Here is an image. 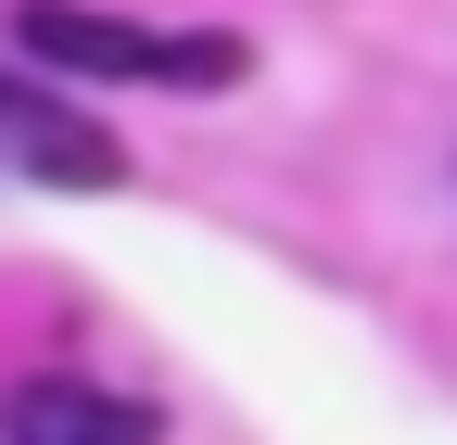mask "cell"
<instances>
[{
    "label": "cell",
    "instance_id": "1",
    "mask_svg": "<svg viewBox=\"0 0 457 445\" xmlns=\"http://www.w3.org/2000/svg\"><path fill=\"white\" fill-rule=\"evenodd\" d=\"M13 26L64 77H140V89H242L254 77L242 38H165V26H128V13H77V0H26Z\"/></svg>",
    "mask_w": 457,
    "mask_h": 445
},
{
    "label": "cell",
    "instance_id": "3",
    "mask_svg": "<svg viewBox=\"0 0 457 445\" xmlns=\"http://www.w3.org/2000/svg\"><path fill=\"white\" fill-rule=\"evenodd\" d=\"M165 420L128 395H89V382H26L0 395V445H153Z\"/></svg>",
    "mask_w": 457,
    "mask_h": 445
},
{
    "label": "cell",
    "instance_id": "2",
    "mask_svg": "<svg viewBox=\"0 0 457 445\" xmlns=\"http://www.w3.org/2000/svg\"><path fill=\"white\" fill-rule=\"evenodd\" d=\"M0 165H13V179H51V191H114L128 179V140H114L89 102H51L26 77H0Z\"/></svg>",
    "mask_w": 457,
    "mask_h": 445
}]
</instances>
